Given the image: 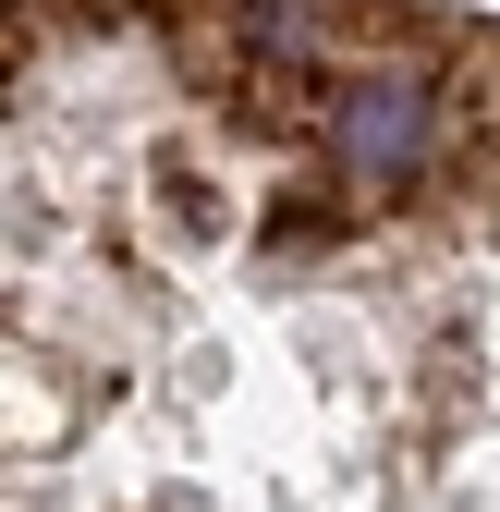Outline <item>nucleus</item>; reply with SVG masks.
<instances>
[{
	"label": "nucleus",
	"mask_w": 500,
	"mask_h": 512,
	"mask_svg": "<svg viewBox=\"0 0 500 512\" xmlns=\"http://www.w3.org/2000/svg\"><path fill=\"white\" fill-rule=\"evenodd\" d=\"M0 512H500V13L0 0Z\"/></svg>",
	"instance_id": "f257e3e1"
}]
</instances>
